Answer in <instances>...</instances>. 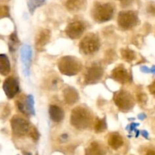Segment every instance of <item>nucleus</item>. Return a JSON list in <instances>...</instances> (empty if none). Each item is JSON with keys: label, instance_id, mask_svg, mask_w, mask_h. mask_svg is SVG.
Here are the masks:
<instances>
[{"label": "nucleus", "instance_id": "2eb2a0df", "mask_svg": "<svg viewBox=\"0 0 155 155\" xmlns=\"http://www.w3.org/2000/svg\"><path fill=\"white\" fill-rule=\"evenodd\" d=\"M63 97L64 102L68 105L74 104L80 99L78 91L73 87H68L64 90Z\"/></svg>", "mask_w": 155, "mask_h": 155}, {"label": "nucleus", "instance_id": "5701e85b", "mask_svg": "<svg viewBox=\"0 0 155 155\" xmlns=\"http://www.w3.org/2000/svg\"><path fill=\"white\" fill-rule=\"evenodd\" d=\"M46 0H28L27 1V6H28L29 11L31 14L34 12L36 9L40 7L41 5L45 2Z\"/></svg>", "mask_w": 155, "mask_h": 155}, {"label": "nucleus", "instance_id": "f257e3e1", "mask_svg": "<svg viewBox=\"0 0 155 155\" xmlns=\"http://www.w3.org/2000/svg\"><path fill=\"white\" fill-rule=\"evenodd\" d=\"M92 117L91 112L84 106H77L71 111V124L77 129L83 130L90 126Z\"/></svg>", "mask_w": 155, "mask_h": 155}, {"label": "nucleus", "instance_id": "20e7f679", "mask_svg": "<svg viewBox=\"0 0 155 155\" xmlns=\"http://www.w3.org/2000/svg\"><path fill=\"white\" fill-rule=\"evenodd\" d=\"M114 101L122 112H128L134 106L135 102L132 94L125 90H120L114 94Z\"/></svg>", "mask_w": 155, "mask_h": 155}, {"label": "nucleus", "instance_id": "b1692460", "mask_svg": "<svg viewBox=\"0 0 155 155\" xmlns=\"http://www.w3.org/2000/svg\"><path fill=\"white\" fill-rule=\"evenodd\" d=\"M29 135H30V136L31 137V138H33V140H34V141H37L39 138V132H38L37 129L34 127L31 128L30 133H29Z\"/></svg>", "mask_w": 155, "mask_h": 155}, {"label": "nucleus", "instance_id": "423d86ee", "mask_svg": "<svg viewBox=\"0 0 155 155\" xmlns=\"http://www.w3.org/2000/svg\"><path fill=\"white\" fill-rule=\"evenodd\" d=\"M138 22L139 18L136 12L133 11H123L118 14V26L122 30H130L136 27Z\"/></svg>", "mask_w": 155, "mask_h": 155}, {"label": "nucleus", "instance_id": "aec40b11", "mask_svg": "<svg viewBox=\"0 0 155 155\" xmlns=\"http://www.w3.org/2000/svg\"><path fill=\"white\" fill-rule=\"evenodd\" d=\"M11 71V65L8 56L5 54L0 55V73L2 75H7Z\"/></svg>", "mask_w": 155, "mask_h": 155}, {"label": "nucleus", "instance_id": "2f4dec72", "mask_svg": "<svg viewBox=\"0 0 155 155\" xmlns=\"http://www.w3.org/2000/svg\"><path fill=\"white\" fill-rule=\"evenodd\" d=\"M138 118H139L140 120H143V119H145V118H146V115H145V114H144V113L139 114V115H138Z\"/></svg>", "mask_w": 155, "mask_h": 155}, {"label": "nucleus", "instance_id": "6e6552de", "mask_svg": "<svg viewBox=\"0 0 155 155\" xmlns=\"http://www.w3.org/2000/svg\"><path fill=\"white\" fill-rule=\"evenodd\" d=\"M104 74V70L100 65H92L85 74L84 82L86 84H94L99 81Z\"/></svg>", "mask_w": 155, "mask_h": 155}, {"label": "nucleus", "instance_id": "6ab92c4d", "mask_svg": "<svg viewBox=\"0 0 155 155\" xmlns=\"http://www.w3.org/2000/svg\"><path fill=\"white\" fill-rule=\"evenodd\" d=\"M86 5V0H67L66 8L71 12H78L83 9Z\"/></svg>", "mask_w": 155, "mask_h": 155}, {"label": "nucleus", "instance_id": "72a5a7b5", "mask_svg": "<svg viewBox=\"0 0 155 155\" xmlns=\"http://www.w3.org/2000/svg\"><path fill=\"white\" fill-rule=\"evenodd\" d=\"M151 73H153V74H155V65H153L152 68H151Z\"/></svg>", "mask_w": 155, "mask_h": 155}, {"label": "nucleus", "instance_id": "7ed1b4c3", "mask_svg": "<svg viewBox=\"0 0 155 155\" xmlns=\"http://www.w3.org/2000/svg\"><path fill=\"white\" fill-rule=\"evenodd\" d=\"M114 13V7L110 3L96 2L92 9V16L96 22L104 23L110 21Z\"/></svg>", "mask_w": 155, "mask_h": 155}, {"label": "nucleus", "instance_id": "1a4fd4ad", "mask_svg": "<svg viewBox=\"0 0 155 155\" xmlns=\"http://www.w3.org/2000/svg\"><path fill=\"white\" fill-rule=\"evenodd\" d=\"M2 88L8 98L12 99L19 92V82L15 77L10 76L4 81Z\"/></svg>", "mask_w": 155, "mask_h": 155}, {"label": "nucleus", "instance_id": "473e14b6", "mask_svg": "<svg viewBox=\"0 0 155 155\" xmlns=\"http://www.w3.org/2000/svg\"><path fill=\"white\" fill-rule=\"evenodd\" d=\"M145 155H155V150H148Z\"/></svg>", "mask_w": 155, "mask_h": 155}, {"label": "nucleus", "instance_id": "0eeeda50", "mask_svg": "<svg viewBox=\"0 0 155 155\" xmlns=\"http://www.w3.org/2000/svg\"><path fill=\"white\" fill-rule=\"evenodd\" d=\"M11 126L13 134L18 137L27 135L30 133L32 128L28 121L18 115H15L11 119Z\"/></svg>", "mask_w": 155, "mask_h": 155}, {"label": "nucleus", "instance_id": "f8f14e48", "mask_svg": "<svg viewBox=\"0 0 155 155\" xmlns=\"http://www.w3.org/2000/svg\"><path fill=\"white\" fill-rule=\"evenodd\" d=\"M17 106L18 109L26 115H35V109H34V98L33 95H27L26 100L24 103L18 100L16 101Z\"/></svg>", "mask_w": 155, "mask_h": 155}, {"label": "nucleus", "instance_id": "9b49d317", "mask_svg": "<svg viewBox=\"0 0 155 155\" xmlns=\"http://www.w3.org/2000/svg\"><path fill=\"white\" fill-rule=\"evenodd\" d=\"M32 50L31 47L27 44H24L21 49V59L23 66V71L26 76L30 74V68L31 64Z\"/></svg>", "mask_w": 155, "mask_h": 155}, {"label": "nucleus", "instance_id": "4be33fe9", "mask_svg": "<svg viewBox=\"0 0 155 155\" xmlns=\"http://www.w3.org/2000/svg\"><path fill=\"white\" fill-rule=\"evenodd\" d=\"M94 128H95V131L97 133H101V132L105 131L106 129H107V122H106L105 118H97L96 120H95Z\"/></svg>", "mask_w": 155, "mask_h": 155}, {"label": "nucleus", "instance_id": "bb28decb", "mask_svg": "<svg viewBox=\"0 0 155 155\" xmlns=\"http://www.w3.org/2000/svg\"><path fill=\"white\" fill-rule=\"evenodd\" d=\"M138 100L141 103H145L147 100V95L145 94H140L138 96Z\"/></svg>", "mask_w": 155, "mask_h": 155}, {"label": "nucleus", "instance_id": "a878e982", "mask_svg": "<svg viewBox=\"0 0 155 155\" xmlns=\"http://www.w3.org/2000/svg\"><path fill=\"white\" fill-rule=\"evenodd\" d=\"M133 0H120V4L123 7H127L130 6L133 3Z\"/></svg>", "mask_w": 155, "mask_h": 155}, {"label": "nucleus", "instance_id": "39448f33", "mask_svg": "<svg viewBox=\"0 0 155 155\" xmlns=\"http://www.w3.org/2000/svg\"><path fill=\"white\" fill-rule=\"evenodd\" d=\"M100 40L95 33H89L83 37L80 43V50L85 55L96 53L100 48Z\"/></svg>", "mask_w": 155, "mask_h": 155}, {"label": "nucleus", "instance_id": "f704fd0d", "mask_svg": "<svg viewBox=\"0 0 155 155\" xmlns=\"http://www.w3.org/2000/svg\"><path fill=\"white\" fill-rule=\"evenodd\" d=\"M24 155H31V153H24Z\"/></svg>", "mask_w": 155, "mask_h": 155}, {"label": "nucleus", "instance_id": "f03ea898", "mask_svg": "<svg viewBox=\"0 0 155 155\" xmlns=\"http://www.w3.org/2000/svg\"><path fill=\"white\" fill-rule=\"evenodd\" d=\"M58 67L61 74L67 76H74L81 71L83 65L75 56H66L59 59Z\"/></svg>", "mask_w": 155, "mask_h": 155}, {"label": "nucleus", "instance_id": "412c9836", "mask_svg": "<svg viewBox=\"0 0 155 155\" xmlns=\"http://www.w3.org/2000/svg\"><path fill=\"white\" fill-rule=\"evenodd\" d=\"M120 53L123 59L128 62H133V60H135V59H136V52L130 50V49L129 48L122 49V50H120Z\"/></svg>", "mask_w": 155, "mask_h": 155}, {"label": "nucleus", "instance_id": "ddd939ff", "mask_svg": "<svg viewBox=\"0 0 155 155\" xmlns=\"http://www.w3.org/2000/svg\"><path fill=\"white\" fill-rule=\"evenodd\" d=\"M112 78L114 79L116 81L120 84H126L130 81V74L127 68L124 66V65H120L119 66L116 67L112 71L111 73Z\"/></svg>", "mask_w": 155, "mask_h": 155}, {"label": "nucleus", "instance_id": "4468645a", "mask_svg": "<svg viewBox=\"0 0 155 155\" xmlns=\"http://www.w3.org/2000/svg\"><path fill=\"white\" fill-rule=\"evenodd\" d=\"M50 38H51V32L49 30L43 29L41 30L36 36L35 46L36 50L38 51H42L44 46L49 42Z\"/></svg>", "mask_w": 155, "mask_h": 155}, {"label": "nucleus", "instance_id": "393cba45", "mask_svg": "<svg viewBox=\"0 0 155 155\" xmlns=\"http://www.w3.org/2000/svg\"><path fill=\"white\" fill-rule=\"evenodd\" d=\"M138 126H139V123H136V122H133L132 123L131 125H130V126H127V127H126V129H128L130 132H133V131H136V128Z\"/></svg>", "mask_w": 155, "mask_h": 155}, {"label": "nucleus", "instance_id": "f3484780", "mask_svg": "<svg viewBox=\"0 0 155 155\" xmlns=\"http://www.w3.org/2000/svg\"><path fill=\"white\" fill-rule=\"evenodd\" d=\"M50 118L55 122H61L64 118V112L63 109L56 105H51L48 109Z\"/></svg>", "mask_w": 155, "mask_h": 155}, {"label": "nucleus", "instance_id": "9d476101", "mask_svg": "<svg viewBox=\"0 0 155 155\" xmlns=\"http://www.w3.org/2000/svg\"><path fill=\"white\" fill-rule=\"evenodd\" d=\"M85 31V25L81 21H74L67 26L65 28V33L71 39L75 40L83 35Z\"/></svg>", "mask_w": 155, "mask_h": 155}, {"label": "nucleus", "instance_id": "cd10ccee", "mask_svg": "<svg viewBox=\"0 0 155 155\" xmlns=\"http://www.w3.org/2000/svg\"><path fill=\"white\" fill-rule=\"evenodd\" d=\"M148 90H149L150 93H151V94L155 95V81H154L148 86Z\"/></svg>", "mask_w": 155, "mask_h": 155}, {"label": "nucleus", "instance_id": "7c9ffc66", "mask_svg": "<svg viewBox=\"0 0 155 155\" xmlns=\"http://www.w3.org/2000/svg\"><path fill=\"white\" fill-rule=\"evenodd\" d=\"M141 134H142V135L144 137V138L148 139V132H147V131H145V130L141 131Z\"/></svg>", "mask_w": 155, "mask_h": 155}, {"label": "nucleus", "instance_id": "c85d7f7f", "mask_svg": "<svg viewBox=\"0 0 155 155\" xmlns=\"http://www.w3.org/2000/svg\"><path fill=\"white\" fill-rule=\"evenodd\" d=\"M148 12L155 15V4H151L148 8Z\"/></svg>", "mask_w": 155, "mask_h": 155}, {"label": "nucleus", "instance_id": "c756f323", "mask_svg": "<svg viewBox=\"0 0 155 155\" xmlns=\"http://www.w3.org/2000/svg\"><path fill=\"white\" fill-rule=\"evenodd\" d=\"M141 71L145 73H151V68L147 66H142L141 67Z\"/></svg>", "mask_w": 155, "mask_h": 155}, {"label": "nucleus", "instance_id": "a211bd4d", "mask_svg": "<svg viewBox=\"0 0 155 155\" xmlns=\"http://www.w3.org/2000/svg\"><path fill=\"white\" fill-rule=\"evenodd\" d=\"M105 150L104 147L98 141L91 143L85 150V155H104Z\"/></svg>", "mask_w": 155, "mask_h": 155}, {"label": "nucleus", "instance_id": "dca6fc26", "mask_svg": "<svg viewBox=\"0 0 155 155\" xmlns=\"http://www.w3.org/2000/svg\"><path fill=\"white\" fill-rule=\"evenodd\" d=\"M124 139H123V137L117 132L111 133L108 136V138H107L108 145L111 148L114 149V150H117L120 147H122L124 145Z\"/></svg>", "mask_w": 155, "mask_h": 155}]
</instances>
